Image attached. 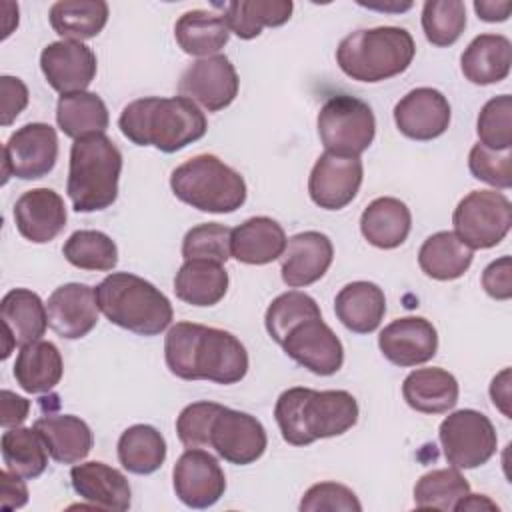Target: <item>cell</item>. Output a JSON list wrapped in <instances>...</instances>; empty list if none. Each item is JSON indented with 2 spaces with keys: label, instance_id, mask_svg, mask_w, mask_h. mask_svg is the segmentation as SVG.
Here are the masks:
<instances>
[{
  "label": "cell",
  "instance_id": "cell-19",
  "mask_svg": "<svg viewBox=\"0 0 512 512\" xmlns=\"http://www.w3.org/2000/svg\"><path fill=\"white\" fill-rule=\"evenodd\" d=\"M380 352L396 366L410 368L436 356L438 332L422 316H404L392 320L378 336Z\"/></svg>",
  "mask_w": 512,
  "mask_h": 512
},
{
  "label": "cell",
  "instance_id": "cell-7",
  "mask_svg": "<svg viewBox=\"0 0 512 512\" xmlns=\"http://www.w3.org/2000/svg\"><path fill=\"white\" fill-rule=\"evenodd\" d=\"M172 194L210 214H230L246 202V182L232 166L214 154H198L170 174Z\"/></svg>",
  "mask_w": 512,
  "mask_h": 512
},
{
  "label": "cell",
  "instance_id": "cell-53",
  "mask_svg": "<svg viewBox=\"0 0 512 512\" xmlns=\"http://www.w3.org/2000/svg\"><path fill=\"white\" fill-rule=\"evenodd\" d=\"M490 398L494 402V406L506 416L512 418L510 412V368H504L500 374H496L492 378L490 384Z\"/></svg>",
  "mask_w": 512,
  "mask_h": 512
},
{
  "label": "cell",
  "instance_id": "cell-14",
  "mask_svg": "<svg viewBox=\"0 0 512 512\" xmlns=\"http://www.w3.org/2000/svg\"><path fill=\"white\" fill-rule=\"evenodd\" d=\"M268 444L262 422L240 410L222 406L210 430V448L230 464L246 466L256 462Z\"/></svg>",
  "mask_w": 512,
  "mask_h": 512
},
{
  "label": "cell",
  "instance_id": "cell-6",
  "mask_svg": "<svg viewBox=\"0 0 512 512\" xmlns=\"http://www.w3.org/2000/svg\"><path fill=\"white\" fill-rule=\"evenodd\" d=\"M122 154L106 134H90L74 140L66 192L76 212H96L114 204Z\"/></svg>",
  "mask_w": 512,
  "mask_h": 512
},
{
  "label": "cell",
  "instance_id": "cell-20",
  "mask_svg": "<svg viewBox=\"0 0 512 512\" xmlns=\"http://www.w3.org/2000/svg\"><path fill=\"white\" fill-rule=\"evenodd\" d=\"M282 280L290 288H302L318 282L334 260L332 240L316 230L290 236L280 256Z\"/></svg>",
  "mask_w": 512,
  "mask_h": 512
},
{
  "label": "cell",
  "instance_id": "cell-22",
  "mask_svg": "<svg viewBox=\"0 0 512 512\" xmlns=\"http://www.w3.org/2000/svg\"><path fill=\"white\" fill-rule=\"evenodd\" d=\"M66 218L64 200L52 188L26 190L14 204V224L34 244L54 240L64 230Z\"/></svg>",
  "mask_w": 512,
  "mask_h": 512
},
{
  "label": "cell",
  "instance_id": "cell-48",
  "mask_svg": "<svg viewBox=\"0 0 512 512\" xmlns=\"http://www.w3.org/2000/svg\"><path fill=\"white\" fill-rule=\"evenodd\" d=\"M302 512H360L362 504L356 498V494L338 482H318L310 486L302 500H300Z\"/></svg>",
  "mask_w": 512,
  "mask_h": 512
},
{
  "label": "cell",
  "instance_id": "cell-31",
  "mask_svg": "<svg viewBox=\"0 0 512 512\" xmlns=\"http://www.w3.org/2000/svg\"><path fill=\"white\" fill-rule=\"evenodd\" d=\"M174 38L182 52L190 56H214L230 38V28L224 14L210 10H188L174 24Z\"/></svg>",
  "mask_w": 512,
  "mask_h": 512
},
{
  "label": "cell",
  "instance_id": "cell-34",
  "mask_svg": "<svg viewBox=\"0 0 512 512\" xmlns=\"http://www.w3.org/2000/svg\"><path fill=\"white\" fill-rule=\"evenodd\" d=\"M474 250H470L454 232L442 230L428 236L418 250L420 270L434 280H456L472 264Z\"/></svg>",
  "mask_w": 512,
  "mask_h": 512
},
{
  "label": "cell",
  "instance_id": "cell-47",
  "mask_svg": "<svg viewBox=\"0 0 512 512\" xmlns=\"http://www.w3.org/2000/svg\"><path fill=\"white\" fill-rule=\"evenodd\" d=\"M468 168L476 180L486 182L494 188L506 190L512 186V154H510V150H492L478 142L470 148Z\"/></svg>",
  "mask_w": 512,
  "mask_h": 512
},
{
  "label": "cell",
  "instance_id": "cell-30",
  "mask_svg": "<svg viewBox=\"0 0 512 512\" xmlns=\"http://www.w3.org/2000/svg\"><path fill=\"white\" fill-rule=\"evenodd\" d=\"M64 374L62 354L56 344L38 340L20 346L14 362V378L18 386L28 394H44L58 386Z\"/></svg>",
  "mask_w": 512,
  "mask_h": 512
},
{
  "label": "cell",
  "instance_id": "cell-40",
  "mask_svg": "<svg viewBox=\"0 0 512 512\" xmlns=\"http://www.w3.org/2000/svg\"><path fill=\"white\" fill-rule=\"evenodd\" d=\"M470 492L468 480L458 468H436L422 474L414 486V504L422 510H454L458 500Z\"/></svg>",
  "mask_w": 512,
  "mask_h": 512
},
{
  "label": "cell",
  "instance_id": "cell-5",
  "mask_svg": "<svg viewBox=\"0 0 512 512\" xmlns=\"http://www.w3.org/2000/svg\"><path fill=\"white\" fill-rule=\"evenodd\" d=\"M416 44L406 28L376 26L348 34L336 48L340 70L358 82H382L408 70Z\"/></svg>",
  "mask_w": 512,
  "mask_h": 512
},
{
  "label": "cell",
  "instance_id": "cell-50",
  "mask_svg": "<svg viewBox=\"0 0 512 512\" xmlns=\"http://www.w3.org/2000/svg\"><path fill=\"white\" fill-rule=\"evenodd\" d=\"M482 288L494 300H510L512 298V260H510V256H502L484 268Z\"/></svg>",
  "mask_w": 512,
  "mask_h": 512
},
{
  "label": "cell",
  "instance_id": "cell-46",
  "mask_svg": "<svg viewBox=\"0 0 512 512\" xmlns=\"http://www.w3.org/2000/svg\"><path fill=\"white\" fill-rule=\"evenodd\" d=\"M222 404L192 402L176 418V434L186 448H210V430Z\"/></svg>",
  "mask_w": 512,
  "mask_h": 512
},
{
  "label": "cell",
  "instance_id": "cell-52",
  "mask_svg": "<svg viewBox=\"0 0 512 512\" xmlns=\"http://www.w3.org/2000/svg\"><path fill=\"white\" fill-rule=\"evenodd\" d=\"M30 412V402L10 390H2V428H16L20 426Z\"/></svg>",
  "mask_w": 512,
  "mask_h": 512
},
{
  "label": "cell",
  "instance_id": "cell-41",
  "mask_svg": "<svg viewBox=\"0 0 512 512\" xmlns=\"http://www.w3.org/2000/svg\"><path fill=\"white\" fill-rule=\"evenodd\" d=\"M62 254L80 270L110 272L118 264L116 242L100 230H76L64 242Z\"/></svg>",
  "mask_w": 512,
  "mask_h": 512
},
{
  "label": "cell",
  "instance_id": "cell-3",
  "mask_svg": "<svg viewBox=\"0 0 512 512\" xmlns=\"http://www.w3.org/2000/svg\"><path fill=\"white\" fill-rule=\"evenodd\" d=\"M118 128L132 144L170 154L200 140L208 122L198 104L184 96H146L124 106Z\"/></svg>",
  "mask_w": 512,
  "mask_h": 512
},
{
  "label": "cell",
  "instance_id": "cell-32",
  "mask_svg": "<svg viewBox=\"0 0 512 512\" xmlns=\"http://www.w3.org/2000/svg\"><path fill=\"white\" fill-rule=\"evenodd\" d=\"M174 292L190 306H214L228 292V272L218 262L184 260L174 278Z\"/></svg>",
  "mask_w": 512,
  "mask_h": 512
},
{
  "label": "cell",
  "instance_id": "cell-16",
  "mask_svg": "<svg viewBox=\"0 0 512 512\" xmlns=\"http://www.w3.org/2000/svg\"><path fill=\"white\" fill-rule=\"evenodd\" d=\"M172 486L188 508H210L224 496L226 476L210 452L186 448L174 464Z\"/></svg>",
  "mask_w": 512,
  "mask_h": 512
},
{
  "label": "cell",
  "instance_id": "cell-21",
  "mask_svg": "<svg viewBox=\"0 0 512 512\" xmlns=\"http://www.w3.org/2000/svg\"><path fill=\"white\" fill-rule=\"evenodd\" d=\"M48 326L66 340L84 338L98 322L100 308L94 288L80 282L58 286L46 302Z\"/></svg>",
  "mask_w": 512,
  "mask_h": 512
},
{
  "label": "cell",
  "instance_id": "cell-10",
  "mask_svg": "<svg viewBox=\"0 0 512 512\" xmlns=\"http://www.w3.org/2000/svg\"><path fill=\"white\" fill-rule=\"evenodd\" d=\"M438 438L444 458L458 470L486 464L498 446V436L490 418L472 408L448 414L438 428Z\"/></svg>",
  "mask_w": 512,
  "mask_h": 512
},
{
  "label": "cell",
  "instance_id": "cell-11",
  "mask_svg": "<svg viewBox=\"0 0 512 512\" xmlns=\"http://www.w3.org/2000/svg\"><path fill=\"white\" fill-rule=\"evenodd\" d=\"M58 160V136L46 122H30L12 132L4 146L2 182L10 176L20 180H38L52 172Z\"/></svg>",
  "mask_w": 512,
  "mask_h": 512
},
{
  "label": "cell",
  "instance_id": "cell-45",
  "mask_svg": "<svg viewBox=\"0 0 512 512\" xmlns=\"http://www.w3.org/2000/svg\"><path fill=\"white\" fill-rule=\"evenodd\" d=\"M232 228L218 222H204L190 228L182 240L184 260H210L224 264L230 258Z\"/></svg>",
  "mask_w": 512,
  "mask_h": 512
},
{
  "label": "cell",
  "instance_id": "cell-37",
  "mask_svg": "<svg viewBox=\"0 0 512 512\" xmlns=\"http://www.w3.org/2000/svg\"><path fill=\"white\" fill-rule=\"evenodd\" d=\"M294 4L290 0H234L224 6V20L238 38L252 40L264 26H282L290 20Z\"/></svg>",
  "mask_w": 512,
  "mask_h": 512
},
{
  "label": "cell",
  "instance_id": "cell-44",
  "mask_svg": "<svg viewBox=\"0 0 512 512\" xmlns=\"http://www.w3.org/2000/svg\"><path fill=\"white\" fill-rule=\"evenodd\" d=\"M478 142L492 150H510L512 146V98L500 94L490 98L476 120Z\"/></svg>",
  "mask_w": 512,
  "mask_h": 512
},
{
  "label": "cell",
  "instance_id": "cell-33",
  "mask_svg": "<svg viewBox=\"0 0 512 512\" xmlns=\"http://www.w3.org/2000/svg\"><path fill=\"white\" fill-rule=\"evenodd\" d=\"M2 326L12 332L16 346H26L42 340L48 326L46 304L28 288H14L0 302Z\"/></svg>",
  "mask_w": 512,
  "mask_h": 512
},
{
  "label": "cell",
  "instance_id": "cell-12",
  "mask_svg": "<svg viewBox=\"0 0 512 512\" xmlns=\"http://www.w3.org/2000/svg\"><path fill=\"white\" fill-rule=\"evenodd\" d=\"M240 80L234 64L224 54H214L192 62L180 76V96L200 104L208 112L224 110L238 96Z\"/></svg>",
  "mask_w": 512,
  "mask_h": 512
},
{
  "label": "cell",
  "instance_id": "cell-28",
  "mask_svg": "<svg viewBox=\"0 0 512 512\" xmlns=\"http://www.w3.org/2000/svg\"><path fill=\"white\" fill-rule=\"evenodd\" d=\"M512 66V44L502 34L476 36L460 58V68L466 80L478 86L498 84L508 78Z\"/></svg>",
  "mask_w": 512,
  "mask_h": 512
},
{
  "label": "cell",
  "instance_id": "cell-15",
  "mask_svg": "<svg viewBox=\"0 0 512 512\" xmlns=\"http://www.w3.org/2000/svg\"><path fill=\"white\" fill-rule=\"evenodd\" d=\"M364 168L360 156H342L324 152L312 166L308 194L324 210H342L358 194Z\"/></svg>",
  "mask_w": 512,
  "mask_h": 512
},
{
  "label": "cell",
  "instance_id": "cell-2",
  "mask_svg": "<svg viewBox=\"0 0 512 512\" xmlns=\"http://www.w3.org/2000/svg\"><path fill=\"white\" fill-rule=\"evenodd\" d=\"M282 438L292 446H308L348 432L358 422V402L346 390H284L274 406Z\"/></svg>",
  "mask_w": 512,
  "mask_h": 512
},
{
  "label": "cell",
  "instance_id": "cell-36",
  "mask_svg": "<svg viewBox=\"0 0 512 512\" xmlns=\"http://www.w3.org/2000/svg\"><path fill=\"white\" fill-rule=\"evenodd\" d=\"M58 128L78 140L90 134H104L110 116L104 100L94 92H72L62 94L56 104Z\"/></svg>",
  "mask_w": 512,
  "mask_h": 512
},
{
  "label": "cell",
  "instance_id": "cell-24",
  "mask_svg": "<svg viewBox=\"0 0 512 512\" xmlns=\"http://www.w3.org/2000/svg\"><path fill=\"white\" fill-rule=\"evenodd\" d=\"M286 240L284 228L276 220L254 216L232 228L230 256L242 264H270L282 256Z\"/></svg>",
  "mask_w": 512,
  "mask_h": 512
},
{
  "label": "cell",
  "instance_id": "cell-29",
  "mask_svg": "<svg viewBox=\"0 0 512 512\" xmlns=\"http://www.w3.org/2000/svg\"><path fill=\"white\" fill-rule=\"evenodd\" d=\"M412 228L410 208L392 196H380L372 200L360 216V232L368 244L392 250L404 244Z\"/></svg>",
  "mask_w": 512,
  "mask_h": 512
},
{
  "label": "cell",
  "instance_id": "cell-4",
  "mask_svg": "<svg viewBox=\"0 0 512 512\" xmlns=\"http://www.w3.org/2000/svg\"><path fill=\"white\" fill-rule=\"evenodd\" d=\"M100 312L116 326L138 336H156L172 322L170 300L148 280L130 272H112L96 288Z\"/></svg>",
  "mask_w": 512,
  "mask_h": 512
},
{
  "label": "cell",
  "instance_id": "cell-49",
  "mask_svg": "<svg viewBox=\"0 0 512 512\" xmlns=\"http://www.w3.org/2000/svg\"><path fill=\"white\" fill-rule=\"evenodd\" d=\"M0 94H2V110L0 124L10 126L20 112L28 106V88L16 76H0Z\"/></svg>",
  "mask_w": 512,
  "mask_h": 512
},
{
  "label": "cell",
  "instance_id": "cell-51",
  "mask_svg": "<svg viewBox=\"0 0 512 512\" xmlns=\"http://www.w3.org/2000/svg\"><path fill=\"white\" fill-rule=\"evenodd\" d=\"M0 480H2V508L4 510L22 508L28 502V488L24 484L26 478L12 474L10 470H2Z\"/></svg>",
  "mask_w": 512,
  "mask_h": 512
},
{
  "label": "cell",
  "instance_id": "cell-38",
  "mask_svg": "<svg viewBox=\"0 0 512 512\" xmlns=\"http://www.w3.org/2000/svg\"><path fill=\"white\" fill-rule=\"evenodd\" d=\"M118 460L132 474H152L166 460V440L150 424H134L118 438Z\"/></svg>",
  "mask_w": 512,
  "mask_h": 512
},
{
  "label": "cell",
  "instance_id": "cell-43",
  "mask_svg": "<svg viewBox=\"0 0 512 512\" xmlns=\"http://www.w3.org/2000/svg\"><path fill=\"white\" fill-rule=\"evenodd\" d=\"M318 316H322V312L312 296L298 292V290H290L272 300V304L266 310L264 324H266L270 338L274 342L282 344L286 334L296 324H300L308 318H318Z\"/></svg>",
  "mask_w": 512,
  "mask_h": 512
},
{
  "label": "cell",
  "instance_id": "cell-35",
  "mask_svg": "<svg viewBox=\"0 0 512 512\" xmlns=\"http://www.w3.org/2000/svg\"><path fill=\"white\" fill-rule=\"evenodd\" d=\"M104 0H60L50 6V26L62 40H88L102 32L108 22Z\"/></svg>",
  "mask_w": 512,
  "mask_h": 512
},
{
  "label": "cell",
  "instance_id": "cell-23",
  "mask_svg": "<svg viewBox=\"0 0 512 512\" xmlns=\"http://www.w3.org/2000/svg\"><path fill=\"white\" fill-rule=\"evenodd\" d=\"M74 492L98 510H128L132 490L126 476L104 462H80L70 470Z\"/></svg>",
  "mask_w": 512,
  "mask_h": 512
},
{
  "label": "cell",
  "instance_id": "cell-18",
  "mask_svg": "<svg viewBox=\"0 0 512 512\" xmlns=\"http://www.w3.org/2000/svg\"><path fill=\"white\" fill-rule=\"evenodd\" d=\"M452 118L448 98L430 86L414 88L394 106L396 128L412 140H434L448 130Z\"/></svg>",
  "mask_w": 512,
  "mask_h": 512
},
{
  "label": "cell",
  "instance_id": "cell-27",
  "mask_svg": "<svg viewBox=\"0 0 512 512\" xmlns=\"http://www.w3.org/2000/svg\"><path fill=\"white\" fill-rule=\"evenodd\" d=\"M458 380L444 368H416L402 382L406 404L422 414H444L458 402Z\"/></svg>",
  "mask_w": 512,
  "mask_h": 512
},
{
  "label": "cell",
  "instance_id": "cell-1",
  "mask_svg": "<svg viewBox=\"0 0 512 512\" xmlns=\"http://www.w3.org/2000/svg\"><path fill=\"white\" fill-rule=\"evenodd\" d=\"M168 370L182 380L236 384L248 372V352L228 330L176 322L164 338Z\"/></svg>",
  "mask_w": 512,
  "mask_h": 512
},
{
  "label": "cell",
  "instance_id": "cell-9",
  "mask_svg": "<svg viewBox=\"0 0 512 512\" xmlns=\"http://www.w3.org/2000/svg\"><path fill=\"white\" fill-rule=\"evenodd\" d=\"M454 234L470 250H486L500 244L512 226V204L496 190H472L452 214Z\"/></svg>",
  "mask_w": 512,
  "mask_h": 512
},
{
  "label": "cell",
  "instance_id": "cell-42",
  "mask_svg": "<svg viewBox=\"0 0 512 512\" xmlns=\"http://www.w3.org/2000/svg\"><path fill=\"white\" fill-rule=\"evenodd\" d=\"M466 28V6L460 0H428L422 6V30L430 44L452 46Z\"/></svg>",
  "mask_w": 512,
  "mask_h": 512
},
{
  "label": "cell",
  "instance_id": "cell-25",
  "mask_svg": "<svg viewBox=\"0 0 512 512\" xmlns=\"http://www.w3.org/2000/svg\"><path fill=\"white\" fill-rule=\"evenodd\" d=\"M48 454L58 464H78L92 450L94 436L90 426L74 414H48L34 422Z\"/></svg>",
  "mask_w": 512,
  "mask_h": 512
},
{
  "label": "cell",
  "instance_id": "cell-8",
  "mask_svg": "<svg viewBox=\"0 0 512 512\" xmlns=\"http://www.w3.org/2000/svg\"><path fill=\"white\" fill-rule=\"evenodd\" d=\"M316 126L326 152L342 156H360L376 136L372 108L350 94L330 96L318 112Z\"/></svg>",
  "mask_w": 512,
  "mask_h": 512
},
{
  "label": "cell",
  "instance_id": "cell-26",
  "mask_svg": "<svg viewBox=\"0 0 512 512\" xmlns=\"http://www.w3.org/2000/svg\"><path fill=\"white\" fill-rule=\"evenodd\" d=\"M336 318L354 334L374 332L386 314L382 288L368 280L346 284L334 298Z\"/></svg>",
  "mask_w": 512,
  "mask_h": 512
},
{
  "label": "cell",
  "instance_id": "cell-13",
  "mask_svg": "<svg viewBox=\"0 0 512 512\" xmlns=\"http://www.w3.org/2000/svg\"><path fill=\"white\" fill-rule=\"evenodd\" d=\"M280 346L288 358L318 376L336 374L344 362L342 342L322 316L296 324Z\"/></svg>",
  "mask_w": 512,
  "mask_h": 512
},
{
  "label": "cell",
  "instance_id": "cell-39",
  "mask_svg": "<svg viewBox=\"0 0 512 512\" xmlns=\"http://www.w3.org/2000/svg\"><path fill=\"white\" fill-rule=\"evenodd\" d=\"M0 450L6 470L26 480L38 478L48 466V448L34 426L6 428L0 438Z\"/></svg>",
  "mask_w": 512,
  "mask_h": 512
},
{
  "label": "cell",
  "instance_id": "cell-17",
  "mask_svg": "<svg viewBox=\"0 0 512 512\" xmlns=\"http://www.w3.org/2000/svg\"><path fill=\"white\" fill-rule=\"evenodd\" d=\"M40 70L46 82L60 94L84 92L98 70L96 54L76 40L50 42L40 54Z\"/></svg>",
  "mask_w": 512,
  "mask_h": 512
},
{
  "label": "cell",
  "instance_id": "cell-55",
  "mask_svg": "<svg viewBox=\"0 0 512 512\" xmlns=\"http://www.w3.org/2000/svg\"><path fill=\"white\" fill-rule=\"evenodd\" d=\"M482 508L498 510L496 502H492L488 496H484V494H470V492L462 500H458V504L454 506V510H482Z\"/></svg>",
  "mask_w": 512,
  "mask_h": 512
},
{
  "label": "cell",
  "instance_id": "cell-54",
  "mask_svg": "<svg viewBox=\"0 0 512 512\" xmlns=\"http://www.w3.org/2000/svg\"><path fill=\"white\" fill-rule=\"evenodd\" d=\"M474 10L480 20L484 22H504L512 12V2H490V0H476Z\"/></svg>",
  "mask_w": 512,
  "mask_h": 512
}]
</instances>
